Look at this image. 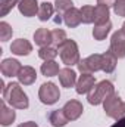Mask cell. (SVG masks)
<instances>
[{"label":"cell","instance_id":"cell-1","mask_svg":"<svg viewBox=\"0 0 125 127\" xmlns=\"http://www.w3.org/2000/svg\"><path fill=\"white\" fill-rule=\"evenodd\" d=\"M3 99L12 108H16V109H27L30 105L27 93L21 89L19 83H13V81L3 89Z\"/></svg>","mask_w":125,"mask_h":127},{"label":"cell","instance_id":"cell-2","mask_svg":"<svg viewBox=\"0 0 125 127\" xmlns=\"http://www.w3.org/2000/svg\"><path fill=\"white\" fill-rule=\"evenodd\" d=\"M103 108H104L106 115L116 121L125 118V102L116 93H112L103 102Z\"/></svg>","mask_w":125,"mask_h":127},{"label":"cell","instance_id":"cell-3","mask_svg":"<svg viewBox=\"0 0 125 127\" xmlns=\"http://www.w3.org/2000/svg\"><path fill=\"white\" fill-rule=\"evenodd\" d=\"M61 59L65 65L72 66V65H78L80 62V50H78V44L74 40H65L62 44L58 47Z\"/></svg>","mask_w":125,"mask_h":127},{"label":"cell","instance_id":"cell-4","mask_svg":"<svg viewBox=\"0 0 125 127\" xmlns=\"http://www.w3.org/2000/svg\"><path fill=\"white\" fill-rule=\"evenodd\" d=\"M112 93H115L113 84L110 81H107V80H103V81L97 83L93 89H91V92L88 93V102L91 105H100V103H103Z\"/></svg>","mask_w":125,"mask_h":127},{"label":"cell","instance_id":"cell-5","mask_svg":"<svg viewBox=\"0 0 125 127\" xmlns=\"http://www.w3.org/2000/svg\"><path fill=\"white\" fill-rule=\"evenodd\" d=\"M38 97H40V100L44 105H53L61 97L59 87L55 83H50V81L49 83H44V84H41V87L38 90Z\"/></svg>","mask_w":125,"mask_h":127},{"label":"cell","instance_id":"cell-6","mask_svg":"<svg viewBox=\"0 0 125 127\" xmlns=\"http://www.w3.org/2000/svg\"><path fill=\"white\" fill-rule=\"evenodd\" d=\"M78 69L81 74H93L102 69V55L94 53L90 55L88 58L83 59L78 62Z\"/></svg>","mask_w":125,"mask_h":127},{"label":"cell","instance_id":"cell-7","mask_svg":"<svg viewBox=\"0 0 125 127\" xmlns=\"http://www.w3.org/2000/svg\"><path fill=\"white\" fill-rule=\"evenodd\" d=\"M110 50L115 53L116 58H125V34L121 30L112 34Z\"/></svg>","mask_w":125,"mask_h":127},{"label":"cell","instance_id":"cell-8","mask_svg":"<svg viewBox=\"0 0 125 127\" xmlns=\"http://www.w3.org/2000/svg\"><path fill=\"white\" fill-rule=\"evenodd\" d=\"M62 109H63V112H65V115L68 117L69 121H74V120L80 118L81 114H83V111H84L83 103L78 102V100H75V99H71L69 102H66Z\"/></svg>","mask_w":125,"mask_h":127},{"label":"cell","instance_id":"cell-9","mask_svg":"<svg viewBox=\"0 0 125 127\" xmlns=\"http://www.w3.org/2000/svg\"><path fill=\"white\" fill-rule=\"evenodd\" d=\"M21 68H22V65L19 64V61L12 59V58L4 59L0 64V71H1V74L4 77H18Z\"/></svg>","mask_w":125,"mask_h":127},{"label":"cell","instance_id":"cell-10","mask_svg":"<svg viewBox=\"0 0 125 127\" xmlns=\"http://www.w3.org/2000/svg\"><path fill=\"white\" fill-rule=\"evenodd\" d=\"M94 86H96L94 75H91V74H81V77L77 80V93L78 95L90 93Z\"/></svg>","mask_w":125,"mask_h":127},{"label":"cell","instance_id":"cell-11","mask_svg":"<svg viewBox=\"0 0 125 127\" xmlns=\"http://www.w3.org/2000/svg\"><path fill=\"white\" fill-rule=\"evenodd\" d=\"M10 50H12V53L18 55V56H27V55L31 53L32 46L28 40H25V38H18V40H15V41L10 44Z\"/></svg>","mask_w":125,"mask_h":127},{"label":"cell","instance_id":"cell-12","mask_svg":"<svg viewBox=\"0 0 125 127\" xmlns=\"http://www.w3.org/2000/svg\"><path fill=\"white\" fill-rule=\"evenodd\" d=\"M38 7L40 6H38L37 0H19V3H18L19 12L27 18L35 16V13H38Z\"/></svg>","mask_w":125,"mask_h":127},{"label":"cell","instance_id":"cell-13","mask_svg":"<svg viewBox=\"0 0 125 127\" xmlns=\"http://www.w3.org/2000/svg\"><path fill=\"white\" fill-rule=\"evenodd\" d=\"M116 62H118V58L115 56V53L110 49L107 52L102 53V71H104L106 74H110L115 71Z\"/></svg>","mask_w":125,"mask_h":127},{"label":"cell","instance_id":"cell-14","mask_svg":"<svg viewBox=\"0 0 125 127\" xmlns=\"http://www.w3.org/2000/svg\"><path fill=\"white\" fill-rule=\"evenodd\" d=\"M59 81L63 87L69 89V87H74V84H77V74L72 68H63L59 71Z\"/></svg>","mask_w":125,"mask_h":127},{"label":"cell","instance_id":"cell-15","mask_svg":"<svg viewBox=\"0 0 125 127\" xmlns=\"http://www.w3.org/2000/svg\"><path fill=\"white\" fill-rule=\"evenodd\" d=\"M16 118V114L12 108H9L6 105V100H1L0 102V123L1 126H10Z\"/></svg>","mask_w":125,"mask_h":127},{"label":"cell","instance_id":"cell-16","mask_svg":"<svg viewBox=\"0 0 125 127\" xmlns=\"http://www.w3.org/2000/svg\"><path fill=\"white\" fill-rule=\"evenodd\" d=\"M63 21H65L66 27H69V28H75V27H78V25L83 22L80 9L72 7V9H69L68 12H65V13H63Z\"/></svg>","mask_w":125,"mask_h":127},{"label":"cell","instance_id":"cell-17","mask_svg":"<svg viewBox=\"0 0 125 127\" xmlns=\"http://www.w3.org/2000/svg\"><path fill=\"white\" fill-rule=\"evenodd\" d=\"M35 78H37L35 69H34L32 66H28V65L22 66L21 71H19V74H18V80H19V83L24 84V86H30V84H32V83L35 81Z\"/></svg>","mask_w":125,"mask_h":127},{"label":"cell","instance_id":"cell-18","mask_svg":"<svg viewBox=\"0 0 125 127\" xmlns=\"http://www.w3.org/2000/svg\"><path fill=\"white\" fill-rule=\"evenodd\" d=\"M34 41L40 47L50 46V43H52V31H49L46 28H38L34 32Z\"/></svg>","mask_w":125,"mask_h":127},{"label":"cell","instance_id":"cell-19","mask_svg":"<svg viewBox=\"0 0 125 127\" xmlns=\"http://www.w3.org/2000/svg\"><path fill=\"white\" fill-rule=\"evenodd\" d=\"M49 121L52 123L53 127H63V126H66V123H68L69 120H68V117L65 115L63 109H55V111H52V112L49 114Z\"/></svg>","mask_w":125,"mask_h":127},{"label":"cell","instance_id":"cell-20","mask_svg":"<svg viewBox=\"0 0 125 127\" xmlns=\"http://www.w3.org/2000/svg\"><path fill=\"white\" fill-rule=\"evenodd\" d=\"M107 21H109V6L97 4L94 7V22L96 24H104Z\"/></svg>","mask_w":125,"mask_h":127},{"label":"cell","instance_id":"cell-21","mask_svg":"<svg viewBox=\"0 0 125 127\" xmlns=\"http://www.w3.org/2000/svg\"><path fill=\"white\" fill-rule=\"evenodd\" d=\"M110 28H112V24L110 21L104 22V24H96V27L93 28V37L94 40H104L106 35L110 32Z\"/></svg>","mask_w":125,"mask_h":127},{"label":"cell","instance_id":"cell-22","mask_svg":"<svg viewBox=\"0 0 125 127\" xmlns=\"http://www.w3.org/2000/svg\"><path fill=\"white\" fill-rule=\"evenodd\" d=\"M41 74L46 75V77H55L59 74L61 68H59V64L55 62V61H44V64L41 65Z\"/></svg>","mask_w":125,"mask_h":127},{"label":"cell","instance_id":"cell-23","mask_svg":"<svg viewBox=\"0 0 125 127\" xmlns=\"http://www.w3.org/2000/svg\"><path fill=\"white\" fill-rule=\"evenodd\" d=\"M53 10H55V6L52 3H49V1L41 3L40 7H38V13H37L38 19L40 21H49L52 18V15H53Z\"/></svg>","mask_w":125,"mask_h":127},{"label":"cell","instance_id":"cell-24","mask_svg":"<svg viewBox=\"0 0 125 127\" xmlns=\"http://www.w3.org/2000/svg\"><path fill=\"white\" fill-rule=\"evenodd\" d=\"M58 53L59 52L55 46H44V47H40V50H38V56L43 61H53L58 56Z\"/></svg>","mask_w":125,"mask_h":127},{"label":"cell","instance_id":"cell-25","mask_svg":"<svg viewBox=\"0 0 125 127\" xmlns=\"http://www.w3.org/2000/svg\"><path fill=\"white\" fill-rule=\"evenodd\" d=\"M81 12V19L84 24H91L94 22V7L90 6V4H85L80 9Z\"/></svg>","mask_w":125,"mask_h":127},{"label":"cell","instance_id":"cell-26","mask_svg":"<svg viewBox=\"0 0 125 127\" xmlns=\"http://www.w3.org/2000/svg\"><path fill=\"white\" fill-rule=\"evenodd\" d=\"M65 40H66V32L63 31V30L56 28V30L52 31V44H53V46L59 47Z\"/></svg>","mask_w":125,"mask_h":127},{"label":"cell","instance_id":"cell-27","mask_svg":"<svg viewBox=\"0 0 125 127\" xmlns=\"http://www.w3.org/2000/svg\"><path fill=\"white\" fill-rule=\"evenodd\" d=\"M18 3L19 0H0V15L6 16L13 9V6H18Z\"/></svg>","mask_w":125,"mask_h":127},{"label":"cell","instance_id":"cell-28","mask_svg":"<svg viewBox=\"0 0 125 127\" xmlns=\"http://www.w3.org/2000/svg\"><path fill=\"white\" fill-rule=\"evenodd\" d=\"M72 4H74V3H72L71 0H56V1H55V9H56V12H58L59 15H62V13L68 12L69 9L74 7Z\"/></svg>","mask_w":125,"mask_h":127},{"label":"cell","instance_id":"cell-29","mask_svg":"<svg viewBox=\"0 0 125 127\" xmlns=\"http://www.w3.org/2000/svg\"><path fill=\"white\" fill-rule=\"evenodd\" d=\"M12 34H13L12 27H10L7 22L1 21V22H0V38H1V41H7V40L12 37Z\"/></svg>","mask_w":125,"mask_h":127},{"label":"cell","instance_id":"cell-30","mask_svg":"<svg viewBox=\"0 0 125 127\" xmlns=\"http://www.w3.org/2000/svg\"><path fill=\"white\" fill-rule=\"evenodd\" d=\"M113 10L118 16H125V0H116L113 4Z\"/></svg>","mask_w":125,"mask_h":127},{"label":"cell","instance_id":"cell-31","mask_svg":"<svg viewBox=\"0 0 125 127\" xmlns=\"http://www.w3.org/2000/svg\"><path fill=\"white\" fill-rule=\"evenodd\" d=\"M116 0H97L99 4H106V6H113Z\"/></svg>","mask_w":125,"mask_h":127},{"label":"cell","instance_id":"cell-32","mask_svg":"<svg viewBox=\"0 0 125 127\" xmlns=\"http://www.w3.org/2000/svg\"><path fill=\"white\" fill-rule=\"evenodd\" d=\"M18 127H38L37 126V123H34V121H27V123H22L21 126Z\"/></svg>","mask_w":125,"mask_h":127},{"label":"cell","instance_id":"cell-33","mask_svg":"<svg viewBox=\"0 0 125 127\" xmlns=\"http://www.w3.org/2000/svg\"><path fill=\"white\" fill-rule=\"evenodd\" d=\"M113 127H125V118L119 120V121H118V123H116V124H115Z\"/></svg>","mask_w":125,"mask_h":127},{"label":"cell","instance_id":"cell-34","mask_svg":"<svg viewBox=\"0 0 125 127\" xmlns=\"http://www.w3.org/2000/svg\"><path fill=\"white\" fill-rule=\"evenodd\" d=\"M55 22H56V24H61V22H62V18H61V15H59V13H58V16L55 18Z\"/></svg>","mask_w":125,"mask_h":127},{"label":"cell","instance_id":"cell-35","mask_svg":"<svg viewBox=\"0 0 125 127\" xmlns=\"http://www.w3.org/2000/svg\"><path fill=\"white\" fill-rule=\"evenodd\" d=\"M121 31H122V32H124V34H125V22H124V24H122V28H121Z\"/></svg>","mask_w":125,"mask_h":127}]
</instances>
